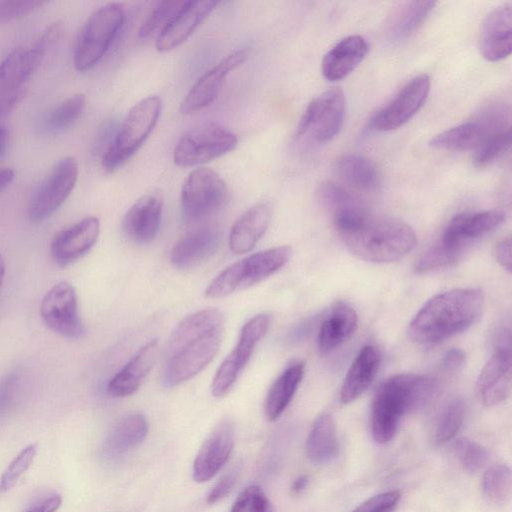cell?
Instances as JSON below:
<instances>
[{
	"label": "cell",
	"mask_w": 512,
	"mask_h": 512,
	"mask_svg": "<svg viewBox=\"0 0 512 512\" xmlns=\"http://www.w3.org/2000/svg\"><path fill=\"white\" fill-rule=\"evenodd\" d=\"M223 331L224 317L216 308L185 317L172 331L166 346L164 385L177 386L201 372L216 356Z\"/></svg>",
	"instance_id": "cell-1"
},
{
	"label": "cell",
	"mask_w": 512,
	"mask_h": 512,
	"mask_svg": "<svg viewBox=\"0 0 512 512\" xmlns=\"http://www.w3.org/2000/svg\"><path fill=\"white\" fill-rule=\"evenodd\" d=\"M484 309V295L476 289H454L435 295L416 313L409 337L420 344L439 343L473 325Z\"/></svg>",
	"instance_id": "cell-2"
},
{
	"label": "cell",
	"mask_w": 512,
	"mask_h": 512,
	"mask_svg": "<svg viewBox=\"0 0 512 512\" xmlns=\"http://www.w3.org/2000/svg\"><path fill=\"white\" fill-rule=\"evenodd\" d=\"M437 379L422 374H396L378 387L371 408V433L375 442L391 441L401 417L427 405L436 395Z\"/></svg>",
	"instance_id": "cell-3"
},
{
	"label": "cell",
	"mask_w": 512,
	"mask_h": 512,
	"mask_svg": "<svg viewBox=\"0 0 512 512\" xmlns=\"http://www.w3.org/2000/svg\"><path fill=\"white\" fill-rule=\"evenodd\" d=\"M338 234L352 254L373 263L398 261L417 243L407 223L370 212L354 227Z\"/></svg>",
	"instance_id": "cell-4"
},
{
	"label": "cell",
	"mask_w": 512,
	"mask_h": 512,
	"mask_svg": "<svg viewBox=\"0 0 512 512\" xmlns=\"http://www.w3.org/2000/svg\"><path fill=\"white\" fill-rule=\"evenodd\" d=\"M291 255L289 246H278L247 256L220 272L204 294L207 298L217 299L249 288L279 271L289 262Z\"/></svg>",
	"instance_id": "cell-5"
},
{
	"label": "cell",
	"mask_w": 512,
	"mask_h": 512,
	"mask_svg": "<svg viewBox=\"0 0 512 512\" xmlns=\"http://www.w3.org/2000/svg\"><path fill=\"white\" fill-rule=\"evenodd\" d=\"M161 110L158 96L146 97L132 107L104 152L102 165L107 172L119 169L139 150L156 126Z\"/></svg>",
	"instance_id": "cell-6"
},
{
	"label": "cell",
	"mask_w": 512,
	"mask_h": 512,
	"mask_svg": "<svg viewBox=\"0 0 512 512\" xmlns=\"http://www.w3.org/2000/svg\"><path fill=\"white\" fill-rule=\"evenodd\" d=\"M511 129V109L494 102L482 107L471 119L435 135L430 146L447 151L477 150L492 136Z\"/></svg>",
	"instance_id": "cell-7"
},
{
	"label": "cell",
	"mask_w": 512,
	"mask_h": 512,
	"mask_svg": "<svg viewBox=\"0 0 512 512\" xmlns=\"http://www.w3.org/2000/svg\"><path fill=\"white\" fill-rule=\"evenodd\" d=\"M124 20V8L119 3H108L88 17L73 53L76 70L87 71L103 58L120 32Z\"/></svg>",
	"instance_id": "cell-8"
},
{
	"label": "cell",
	"mask_w": 512,
	"mask_h": 512,
	"mask_svg": "<svg viewBox=\"0 0 512 512\" xmlns=\"http://www.w3.org/2000/svg\"><path fill=\"white\" fill-rule=\"evenodd\" d=\"M346 110L344 93L331 88L314 98L303 112L295 133L299 141L321 145L340 132Z\"/></svg>",
	"instance_id": "cell-9"
},
{
	"label": "cell",
	"mask_w": 512,
	"mask_h": 512,
	"mask_svg": "<svg viewBox=\"0 0 512 512\" xmlns=\"http://www.w3.org/2000/svg\"><path fill=\"white\" fill-rule=\"evenodd\" d=\"M237 136L227 127L210 122L183 134L173 150L174 163L193 167L219 158L237 146Z\"/></svg>",
	"instance_id": "cell-10"
},
{
	"label": "cell",
	"mask_w": 512,
	"mask_h": 512,
	"mask_svg": "<svg viewBox=\"0 0 512 512\" xmlns=\"http://www.w3.org/2000/svg\"><path fill=\"white\" fill-rule=\"evenodd\" d=\"M271 317L261 313L249 319L242 327L235 348L218 367L211 383L214 397L225 396L234 386L249 362L257 344L268 332Z\"/></svg>",
	"instance_id": "cell-11"
},
{
	"label": "cell",
	"mask_w": 512,
	"mask_h": 512,
	"mask_svg": "<svg viewBox=\"0 0 512 512\" xmlns=\"http://www.w3.org/2000/svg\"><path fill=\"white\" fill-rule=\"evenodd\" d=\"M227 199L224 180L209 168L189 173L181 188V208L190 221L201 220L217 212Z\"/></svg>",
	"instance_id": "cell-12"
},
{
	"label": "cell",
	"mask_w": 512,
	"mask_h": 512,
	"mask_svg": "<svg viewBox=\"0 0 512 512\" xmlns=\"http://www.w3.org/2000/svg\"><path fill=\"white\" fill-rule=\"evenodd\" d=\"M46 53L35 43L18 47L0 62V117L6 116L24 95L26 83Z\"/></svg>",
	"instance_id": "cell-13"
},
{
	"label": "cell",
	"mask_w": 512,
	"mask_h": 512,
	"mask_svg": "<svg viewBox=\"0 0 512 512\" xmlns=\"http://www.w3.org/2000/svg\"><path fill=\"white\" fill-rule=\"evenodd\" d=\"M504 219L505 214L499 210L458 214L434 244L456 263L469 245L496 229Z\"/></svg>",
	"instance_id": "cell-14"
},
{
	"label": "cell",
	"mask_w": 512,
	"mask_h": 512,
	"mask_svg": "<svg viewBox=\"0 0 512 512\" xmlns=\"http://www.w3.org/2000/svg\"><path fill=\"white\" fill-rule=\"evenodd\" d=\"M74 157L62 158L35 190L28 205L29 218L42 221L51 216L68 198L78 179Z\"/></svg>",
	"instance_id": "cell-15"
},
{
	"label": "cell",
	"mask_w": 512,
	"mask_h": 512,
	"mask_svg": "<svg viewBox=\"0 0 512 512\" xmlns=\"http://www.w3.org/2000/svg\"><path fill=\"white\" fill-rule=\"evenodd\" d=\"M40 314L49 329L64 337L80 338L85 333L79 315L76 291L66 281L55 284L45 294Z\"/></svg>",
	"instance_id": "cell-16"
},
{
	"label": "cell",
	"mask_w": 512,
	"mask_h": 512,
	"mask_svg": "<svg viewBox=\"0 0 512 512\" xmlns=\"http://www.w3.org/2000/svg\"><path fill=\"white\" fill-rule=\"evenodd\" d=\"M430 91V78L421 74L397 93L392 101L379 110L370 120L369 126L376 131H392L407 123L424 105Z\"/></svg>",
	"instance_id": "cell-17"
},
{
	"label": "cell",
	"mask_w": 512,
	"mask_h": 512,
	"mask_svg": "<svg viewBox=\"0 0 512 512\" xmlns=\"http://www.w3.org/2000/svg\"><path fill=\"white\" fill-rule=\"evenodd\" d=\"M249 56V49H238L202 74L180 103L179 111L189 115L209 106L218 96L226 77L241 66Z\"/></svg>",
	"instance_id": "cell-18"
},
{
	"label": "cell",
	"mask_w": 512,
	"mask_h": 512,
	"mask_svg": "<svg viewBox=\"0 0 512 512\" xmlns=\"http://www.w3.org/2000/svg\"><path fill=\"white\" fill-rule=\"evenodd\" d=\"M235 442V426L230 419L221 420L200 447L192 467L194 481L212 479L229 459Z\"/></svg>",
	"instance_id": "cell-19"
},
{
	"label": "cell",
	"mask_w": 512,
	"mask_h": 512,
	"mask_svg": "<svg viewBox=\"0 0 512 512\" xmlns=\"http://www.w3.org/2000/svg\"><path fill=\"white\" fill-rule=\"evenodd\" d=\"M510 344L499 343L477 378V391L483 405L492 407L505 401L511 388Z\"/></svg>",
	"instance_id": "cell-20"
},
{
	"label": "cell",
	"mask_w": 512,
	"mask_h": 512,
	"mask_svg": "<svg viewBox=\"0 0 512 512\" xmlns=\"http://www.w3.org/2000/svg\"><path fill=\"white\" fill-rule=\"evenodd\" d=\"M100 232L98 218L88 216L58 232L50 245L51 257L60 266H67L83 257L97 242Z\"/></svg>",
	"instance_id": "cell-21"
},
{
	"label": "cell",
	"mask_w": 512,
	"mask_h": 512,
	"mask_svg": "<svg viewBox=\"0 0 512 512\" xmlns=\"http://www.w3.org/2000/svg\"><path fill=\"white\" fill-rule=\"evenodd\" d=\"M221 237V231L213 225L198 227L187 232L171 249L172 265L181 270L197 267L217 251Z\"/></svg>",
	"instance_id": "cell-22"
},
{
	"label": "cell",
	"mask_w": 512,
	"mask_h": 512,
	"mask_svg": "<svg viewBox=\"0 0 512 512\" xmlns=\"http://www.w3.org/2000/svg\"><path fill=\"white\" fill-rule=\"evenodd\" d=\"M217 1L186 0L181 9L172 17L156 39V49L166 52L185 42L196 28L215 9Z\"/></svg>",
	"instance_id": "cell-23"
},
{
	"label": "cell",
	"mask_w": 512,
	"mask_h": 512,
	"mask_svg": "<svg viewBox=\"0 0 512 512\" xmlns=\"http://www.w3.org/2000/svg\"><path fill=\"white\" fill-rule=\"evenodd\" d=\"M163 210V197L158 192L140 197L126 212L122 222L125 236L138 244L151 242L157 235Z\"/></svg>",
	"instance_id": "cell-24"
},
{
	"label": "cell",
	"mask_w": 512,
	"mask_h": 512,
	"mask_svg": "<svg viewBox=\"0 0 512 512\" xmlns=\"http://www.w3.org/2000/svg\"><path fill=\"white\" fill-rule=\"evenodd\" d=\"M480 50L491 62L508 57L512 48V4L505 3L493 9L482 23Z\"/></svg>",
	"instance_id": "cell-25"
},
{
	"label": "cell",
	"mask_w": 512,
	"mask_h": 512,
	"mask_svg": "<svg viewBox=\"0 0 512 512\" xmlns=\"http://www.w3.org/2000/svg\"><path fill=\"white\" fill-rule=\"evenodd\" d=\"M158 355V341L152 339L143 345L108 382L107 392L122 398L134 394L146 378Z\"/></svg>",
	"instance_id": "cell-26"
},
{
	"label": "cell",
	"mask_w": 512,
	"mask_h": 512,
	"mask_svg": "<svg viewBox=\"0 0 512 512\" xmlns=\"http://www.w3.org/2000/svg\"><path fill=\"white\" fill-rule=\"evenodd\" d=\"M368 44L360 35H350L335 44L323 57L322 75L338 81L349 75L365 58Z\"/></svg>",
	"instance_id": "cell-27"
},
{
	"label": "cell",
	"mask_w": 512,
	"mask_h": 512,
	"mask_svg": "<svg viewBox=\"0 0 512 512\" xmlns=\"http://www.w3.org/2000/svg\"><path fill=\"white\" fill-rule=\"evenodd\" d=\"M271 220V209L265 203L248 208L232 225L229 247L234 254L252 250L266 232Z\"/></svg>",
	"instance_id": "cell-28"
},
{
	"label": "cell",
	"mask_w": 512,
	"mask_h": 512,
	"mask_svg": "<svg viewBox=\"0 0 512 512\" xmlns=\"http://www.w3.org/2000/svg\"><path fill=\"white\" fill-rule=\"evenodd\" d=\"M381 365V352L374 345H365L352 362L340 390L343 404L353 402L372 384Z\"/></svg>",
	"instance_id": "cell-29"
},
{
	"label": "cell",
	"mask_w": 512,
	"mask_h": 512,
	"mask_svg": "<svg viewBox=\"0 0 512 512\" xmlns=\"http://www.w3.org/2000/svg\"><path fill=\"white\" fill-rule=\"evenodd\" d=\"M435 5V1L429 0L398 3L385 22L387 40L398 44L409 38L425 22Z\"/></svg>",
	"instance_id": "cell-30"
},
{
	"label": "cell",
	"mask_w": 512,
	"mask_h": 512,
	"mask_svg": "<svg viewBox=\"0 0 512 512\" xmlns=\"http://www.w3.org/2000/svg\"><path fill=\"white\" fill-rule=\"evenodd\" d=\"M148 433L146 417L138 412L122 417L107 435L102 453L106 458H114L137 447Z\"/></svg>",
	"instance_id": "cell-31"
},
{
	"label": "cell",
	"mask_w": 512,
	"mask_h": 512,
	"mask_svg": "<svg viewBox=\"0 0 512 512\" xmlns=\"http://www.w3.org/2000/svg\"><path fill=\"white\" fill-rule=\"evenodd\" d=\"M355 310L345 303H337L322 322L318 334V348L329 353L352 336L357 328Z\"/></svg>",
	"instance_id": "cell-32"
},
{
	"label": "cell",
	"mask_w": 512,
	"mask_h": 512,
	"mask_svg": "<svg viewBox=\"0 0 512 512\" xmlns=\"http://www.w3.org/2000/svg\"><path fill=\"white\" fill-rule=\"evenodd\" d=\"M305 372L303 362L290 364L273 382L264 401L267 420L275 421L292 401Z\"/></svg>",
	"instance_id": "cell-33"
},
{
	"label": "cell",
	"mask_w": 512,
	"mask_h": 512,
	"mask_svg": "<svg viewBox=\"0 0 512 512\" xmlns=\"http://www.w3.org/2000/svg\"><path fill=\"white\" fill-rule=\"evenodd\" d=\"M305 448L307 457L316 464L328 463L336 457L339 440L330 415L321 414L315 419L308 433Z\"/></svg>",
	"instance_id": "cell-34"
},
{
	"label": "cell",
	"mask_w": 512,
	"mask_h": 512,
	"mask_svg": "<svg viewBox=\"0 0 512 512\" xmlns=\"http://www.w3.org/2000/svg\"><path fill=\"white\" fill-rule=\"evenodd\" d=\"M336 172L342 181L359 191L371 192L380 185V175L376 166L360 155L341 156L336 162Z\"/></svg>",
	"instance_id": "cell-35"
},
{
	"label": "cell",
	"mask_w": 512,
	"mask_h": 512,
	"mask_svg": "<svg viewBox=\"0 0 512 512\" xmlns=\"http://www.w3.org/2000/svg\"><path fill=\"white\" fill-rule=\"evenodd\" d=\"M511 482L510 468L505 464H494L482 476L483 496L492 504H505L511 496Z\"/></svg>",
	"instance_id": "cell-36"
},
{
	"label": "cell",
	"mask_w": 512,
	"mask_h": 512,
	"mask_svg": "<svg viewBox=\"0 0 512 512\" xmlns=\"http://www.w3.org/2000/svg\"><path fill=\"white\" fill-rule=\"evenodd\" d=\"M465 407L461 398L450 399L440 410L435 420L433 439L437 444H444L454 438L464 420Z\"/></svg>",
	"instance_id": "cell-37"
},
{
	"label": "cell",
	"mask_w": 512,
	"mask_h": 512,
	"mask_svg": "<svg viewBox=\"0 0 512 512\" xmlns=\"http://www.w3.org/2000/svg\"><path fill=\"white\" fill-rule=\"evenodd\" d=\"M85 103V96L81 93L67 98L48 113L45 119L46 128L59 132L70 127L83 113Z\"/></svg>",
	"instance_id": "cell-38"
},
{
	"label": "cell",
	"mask_w": 512,
	"mask_h": 512,
	"mask_svg": "<svg viewBox=\"0 0 512 512\" xmlns=\"http://www.w3.org/2000/svg\"><path fill=\"white\" fill-rule=\"evenodd\" d=\"M185 2L186 0H163L158 2L139 27L138 38L144 41L154 36L156 32L159 35Z\"/></svg>",
	"instance_id": "cell-39"
},
{
	"label": "cell",
	"mask_w": 512,
	"mask_h": 512,
	"mask_svg": "<svg viewBox=\"0 0 512 512\" xmlns=\"http://www.w3.org/2000/svg\"><path fill=\"white\" fill-rule=\"evenodd\" d=\"M37 449V444H30L23 448L11 461L0 478V494L8 492L16 485L33 463Z\"/></svg>",
	"instance_id": "cell-40"
},
{
	"label": "cell",
	"mask_w": 512,
	"mask_h": 512,
	"mask_svg": "<svg viewBox=\"0 0 512 512\" xmlns=\"http://www.w3.org/2000/svg\"><path fill=\"white\" fill-rule=\"evenodd\" d=\"M455 454L462 468L469 473L480 470L488 460L487 450L479 443L466 438L455 442Z\"/></svg>",
	"instance_id": "cell-41"
},
{
	"label": "cell",
	"mask_w": 512,
	"mask_h": 512,
	"mask_svg": "<svg viewBox=\"0 0 512 512\" xmlns=\"http://www.w3.org/2000/svg\"><path fill=\"white\" fill-rule=\"evenodd\" d=\"M511 129L498 133L482 144L474 154V164L485 167L502 157L511 146Z\"/></svg>",
	"instance_id": "cell-42"
},
{
	"label": "cell",
	"mask_w": 512,
	"mask_h": 512,
	"mask_svg": "<svg viewBox=\"0 0 512 512\" xmlns=\"http://www.w3.org/2000/svg\"><path fill=\"white\" fill-rule=\"evenodd\" d=\"M230 512H270V503L261 487L250 485L239 494Z\"/></svg>",
	"instance_id": "cell-43"
},
{
	"label": "cell",
	"mask_w": 512,
	"mask_h": 512,
	"mask_svg": "<svg viewBox=\"0 0 512 512\" xmlns=\"http://www.w3.org/2000/svg\"><path fill=\"white\" fill-rule=\"evenodd\" d=\"M401 498L398 490H389L376 494L358 506L351 512H394Z\"/></svg>",
	"instance_id": "cell-44"
},
{
	"label": "cell",
	"mask_w": 512,
	"mask_h": 512,
	"mask_svg": "<svg viewBox=\"0 0 512 512\" xmlns=\"http://www.w3.org/2000/svg\"><path fill=\"white\" fill-rule=\"evenodd\" d=\"M46 3L39 0H0V22L22 18Z\"/></svg>",
	"instance_id": "cell-45"
},
{
	"label": "cell",
	"mask_w": 512,
	"mask_h": 512,
	"mask_svg": "<svg viewBox=\"0 0 512 512\" xmlns=\"http://www.w3.org/2000/svg\"><path fill=\"white\" fill-rule=\"evenodd\" d=\"M239 474L240 466L235 465L215 483L207 494L206 501L209 504H214L225 498L237 483Z\"/></svg>",
	"instance_id": "cell-46"
},
{
	"label": "cell",
	"mask_w": 512,
	"mask_h": 512,
	"mask_svg": "<svg viewBox=\"0 0 512 512\" xmlns=\"http://www.w3.org/2000/svg\"><path fill=\"white\" fill-rule=\"evenodd\" d=\"M19 374L11 372L0 381V414H4L12 405L19 385Z\"/></svg>",
	"instance_id": "cell-47"
},
{
	"label": "cell",
	"mask_w": 512,
	"mask_h": 512,
	"mask_svg": "<svg viewBox=\"0 0 512 512\" xmlns=\"http://www.w3.org/2000/svg\"><path fill=\"white\" fill-rule=\"evenodd\" d=\"M465 363V354L459 349H451L446 352L442 359L441 367L446 373L459 371Z\"/></svg>",
	"instance_id": "cell-48"
},
{
	"label": "cell",
	"mask_w": 512,
	"mask_h": 512,
	"mask_svg": "<svg viewBox=\"0 0 512 512\" xmlns=\"http://www.w3.org/2000/svg\"><path fill=\"white\" fill-rule=\"evenodd\" d=\"M495 257L498 263L508 271H511V239L507 237L501 240L495 248Z\"/></svg>",
	"instance_id": "cell-49"
},
{
	"label": "cell",
	"mask_w": 512,
	"mask_h": 512,
	"mask_svg": "<svg viewBox=\"0 0 512 512\" xmlns=\"http://www.w3.org/2000/svg\"><path fill=\"white\" fill-rule=\"evenodd\" d=\"M61 501L59 495H53L25 512H56L61 505Z\"/></svg>",
	"instance_id": "cell-50"
},
{
	"label": "cell",
	"mask_w": 512,
	"mask_h": 512,
	"mask_svg": "<svg viewBox=\"0 0 512 512\" xmlns=\"http://www.w3.org/2000/svg\"><path fill=\"white\" fill-rule=\"evenodd\" d=\"M309 484V477L307 475L298 476L291 485V492L294 495L301 494Z\"/></svg>",
	"instance_id": "cell-51"
},
{
	"label": "cell",
	"mask_w": 512,
	"mask_h": 512,
	"mask_svg": "<svg viewBox=\"0 0 512 512\" xmlns=\"http://www.w3.org/2000/svg\"><path fill=\"white\" fill-rule=\"evenodd\" d=\"M15 173L10 168L0 169V192L4 190L14 179Z\"/></svg>",
	"instance_id": "cell-52"
},
{
	"label": "cell",
	"mask_w": 512,
	"mask_h": 512,
	"mask_svg": "<svg viewBox=\"0 0 512 512\" xmlns=\"http://www.w3.org/2000/svg\"><path fill=\"white\" fill-rule=\"evenodd\" d=\"M8 131L5 127L0 126V157L5 153L8 145Z\"/></svg>",
	"instance_id": "cell-53"
},
{
	"label": "cell",
	"mask_w": 512,
	"mask_h": 512,
	"mask_svg": "<svg viewBox=\"0 0 512 512\" xmlns=\"http://www.w3.org/2000/svg\"><path fill=\"white\" fill-rule=\"evenodd\" d=\"M4 274H5V263H4L3 257L0 254V287L3 282Z\"/></svg>",
	"instance_id": "cell-54"
}]
</instances>
